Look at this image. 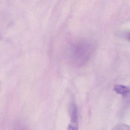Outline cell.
Segmentation results:
<instances>
[{
    "instance_id": "8992f818",
    "label": "cell",
    "mask_w": 130,
    "mask_h": 130,
    "mask_svg": "<svg viewBox=\"0 0 130 130\" xmlns=\"http://www.w3.org/2000/svg\"><path fill=\"white\" fill-rule=\"evenodd\" d=\"M129 40H130V36L129 37Z\"/></svg>"
},
{
    "instance_id": "7a4b0ae2",
    "label": "cell",
    "mask_w": 130,
    "mask_h": 130,
    "mask_svg": "<svg viewBox=\"0 0 130 130\" xmlns=\"http://www.w3.org/2000/svg\"><path fill=\"white\" fill-rule=\"evenodd\" d=\"M69 111L71 120L67 130H79L78 109L75 102H72L70 104Z\"/></svg>"
},
{
    "instance_id": "277c9868",
    "label": "cell",
    "mask_w": 130,
    "mask_h": 130,
    "mask_svg": "<svg viewBox=\"0 0 130 130\" xmlns=\"http://www.w3.org/2000/svg\"><path fill=\"white\" fill-rule=\"evenodd\" d=\"M112 130H130V125L125 123H120L115 125Z\"/></svg>"
},
{
    "instance_id": "6da1fadb",
    "label": "cell",
    "mask_w": 130,
    "mask_h": 130,
    "mask_svg": "<svg viewBox=\"0 0 130 130\" xmlns=\"http://www.w3.org/2000/svg\"><path fill=\"white\" fill-rule=\"evenodd\" d=\"M93 50V45L90 42L80 41L72 45L70 52V58L75 64L82 66L91 57Z\"/></svg>"
},
{
    "instance_id": "3957f363",
    "label": "cell",
    "mask_w": 130,
    "mask_h": 130,
    "mask_svg": "<svg viewBox=\"0 0 130 130\" xmlns=\"http://www.w3.org/2000/svg\"><path fill=\"white\" fill-rule=\"evenodd\" d=\"M114 90L123 97L128 96L130 94V88L122 84H116L114 87Z\"/></svg>"
},
{
    "instance_id": "5b68a950",
    "label": "cell",
    "mask_w": 130,
    "mask_h": 130,
    "mask_svg": "<svg viewBox=\"0 0 130 130\" xmlns=\"http://www.w3.org/2000/svg\"><path fill=\"white\" fill-rule=\"evenodd\" d=\"M13 130H28V128L21 123H17L13 127Z\"/></svg>"
}]
</instances>
